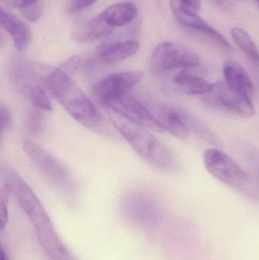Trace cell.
I'll return each instance as SVG.
<instances>
[{"label": "cell", "mask_w": 259, "mask_h": 260, "mask_svg": "<svg viewBox=\"0 0 259 260\" xmlns=\"http://www.w3.org/2000/svg\"><path fill=\"white\" fill-rule=\"evenodd\" d=\"M82 62L81 56H74L58 68L51 69L44 79V88L82 126L96 133H105L107 123L104 117L72 80Z\"/></svg>", "instance_id": "1"}, {"label": "cell", "mask_w": 259, "mask_h": 260, "mask_svg": "<svg viewBox=\"0 0 259 260\" xmlns=\"http://www.w3.org/2000/svg\"><path fill=\"white\" fill-rule=\"evenodd\" d=\"M117 131L147 163L164 171L173 169L176 164L173 152L150 132L131 123L114 121Z\"/></svg>", "instance_id": "2"}, {"label": "cell", "mask_w": 259, "mask_h": 260, "mask_svg": "<svg viewBox=\"0 0 259 260\" xmlns=\"http://www.w3.org/2000/svg\"><path fill=\"white\" fill-rule=\"evenodd\" d=\"M48 66L29 61H18L11 70L12 83L34 108L50 112L51 102L44 88V80L49 71Z\"/></svg>", "instance_id": "3"}, {"label": "cell", "mask_w": 259, "mask_h": 260, "mask_svg": "<svg viewBox=\"0 0 259 260\" xmlns=\"http://www.w3.org/2000/svg\"><path fill=\"white\" fill-rule=\"evenodd\" d=\"M23 150L38 171L49 183L64 192L75 188V180L68 168L54 156L30 140L23 142Z\"/></svg>", "instance_id": "4"}, {"label": "cell", "mask_w": 259, "mask_h": 260, "mask_svg": "<svg viewBox=\"0 0 259 260\" xmlns=\"http://www.w3.org/2000/svg\"><path fill=\"white\" fill-rule=\"evenodd\" d=\"M201 57L198 53L182 44L171 41L161 43L152 53L150 60L151 71L161 75L176 70L198 67Z\"/></svg>", "instance_id": "5"}, {"label": "cell", "mask_w": 259, "mask_h": 260, "mask_svg": "<svg viewBox=\"0 0 259 260\" xmlns=\"http://www.w3.org/2000/svg\"><path fill=\"white\" fill-rule=\"evenodd\" d=\"M207 171L217 180L233 187L241 188L249 182V175L232 157L218 148H209L204 153Z\"/></svg>", "instance_id": "6"}, {"label": "cell", "mask_w": 259, "mask_h": 260, "mask_svg": "<svg viewBox=\"0 0 259 260\" xmlns=\"http://www.w3.org/2000/svg\"><path fill=\"white\" fill-rule=\"evenodd\" d=\"M105 107L120 114L132 124L163 132L155 111H152L144 102L131 94L117 98L106 104Z\"/></svg>", "instance_id": "7"}, {"label": "cell", "mask_w": 259, "mask_h": 260, "mask_svg": "<svg viewBox=\"0 0 259 260\" xmlns=\"http://www.w3.org/2000/svg\"><path fill=\"white\" fill-rule=\"evenodd\" d=\"M207 95V102L217 109L245 118L255 114L252 99L233 89L225 81L214 83L212 91Z\"/></svg>", "instance_id": "8"}, {"label": "cell", "mask_w": 259, "mask_h": 260, "mask_svg": "<svg viewBox=\"0 0 259 260\" xmlns=\"http://www.w3.org/2000/svg\"><path fill=\"white\" fill-rule=\"evenodd\" d=\"M142 78V72L136 70L109 75L93 86V94L96 100L105 107L111 101L129 94Z\"/></svg>", "instance_id": "9"}, {"label": "cell", "mask_w": 259, "mask_h": 260, "mask_svg": "<svg viewBox=\"0 0 259 260\" xmlns=\"http://www.w3.org/2000/svg\"><path fill=\"white\" fill-rule=\"evenodd\" d=\"M171 9L175 18L181 25L203 35L221 50L227 52L232 51V47L226 38L213 28L196 12L174 1L171 3Z\"/></svg>", "instance_id": "10"}, {"label": "cell", "mask_w": 259, "mask_h": 260, "mask_svg": "<svg viewBox=\"0 0 259 260\" xmlns=\"http://www.w3.org/2000/svg\"><path fill=\"white\" fill-rule=\"evenodd\" d=\"M138 48L139 44L134 40L103 43L96 49V57L101 63H117L135 55Z\"/></svg>", "instance_id": "11"}, {"label": "cell", "mask_w": 259, "mask_h": 260, "mask_svg": "<svg viewBox=\"0 0 259 260\" xmlns=\"http://www.w3.org/2000/svg\"><path fill=\"white\" fill-rule=\"evenodd\" d=\"M196 68V67H195ZM195 68L182 70L173 78V84L178 91L186 95L207 94L214 88V83L208 82L195 71Z\"/></svg>", "instance_id": "12"}, {"label": "cell", "mask_w": 259, "mask_h": 260, "mask_svg": "<svg viewBox=\"0 0 259 260\" xmlns=\"http://www.w3.org/2000/svg\"><path fill=\"white\" fill-rule=\"evenodd\" d=\"M1 26L12 38L15 48L20 51L26 50L31 41L30 27L13 14L1 7Z\"/></svg>", "instance_id": "13"}, {"label": "cell", "mask_w": 259, "mask_h": 260, "mask_svg": "<svg viewBox=\"0 0 259 260\" xmlns=\"http://www.w3.org/2000/svg\"><path fill=\"white\" fill-rule=\"evenodd\" d=\"M225 82L233 89L252 99L255 88L247 72L236 61L228 60L223 66Z\"/></svg>", "instance_id": "14"}, {"label": "cell", "mask_w": 259, "mask_h": 260, "mask_svg": "<svg viewBox=\"0 0 259 260\" xmlns=\"http://www.w3.org/2000/svg\"><path fill=\"white\" fill-rule=\"evenodd\" d=\"M155 113L163 131L168 132L178 139H189L190 132L182 119L179 108L161 107L155 110Z\"/></svg>", "instance_id": "15"}, {"label": "cell", "mask_w": 259, "mask_h": 260, "mask_svg": "<svg viewBox=\"0 0 259 260\" xmlns=\"http://www.w3.org/2000/svg\"><path fill=\"white\" fill-rule=\"evenodd\" d=\"M114 27L107 24L101 14L90 18L80 28L72 34L75 41L81 43H89L98 41L110 35Z\"/></svg>", "instance_id": "16"}, {"label": "cell", "mask_w": 259, "mask_h": 260, "mask_svg": "<svg viewBox=\"0 0 259 260\" xmlns=\"http://www.w3.org/2000/svg\"><path fill=\"white\" fill-rule=\"evenodd\" d=\"M100 14L104 21L114 28L132 22L138 15V9L133 3L125 2L111 5Z\"/></svg>", "instance_id": "17"}, {"label": "cell", "mask_w": 259, "mask_h": 260, "mask_svg": "<svg viewBox=\"0 0 259 260\" xmlns=\"http://www.w3.org/2000/svg\"><path fill=\"white\" fill-rule=\"evenodd\" d=\"M179 111H180L182 119L190 133L192 132V133H195L196 136H199L208 143H211L212 145H217V146L221 145L220 139L206 125L204 124L199 119L193 117L187 111L181 109H179Z\"/></svg>", "instance_id": "18"}, {"label": "cell", "mask_w": 259, "mask_h": 260, "mask_svg": "<svg viewBox=\"0 0 259 260\" xmlns=\"http://www.w3.org/2000/svg\"><path fill=\"white\" fill-rule=\"evenodd\" d=\"M231 35L239 48L253 62L255 67L259 68L258 47L255 45L249 34L243 29L236 27L231 30Z\"/></svg>", "instance_id": "19"}, {"label": "cell", "mask_w": 259, "mask_h": 260, "mask_svg": "<svg viewBox=\"0 0 259 260\" xmlns=\"http://www.w3.org/2000/svg\"><path fill=\"white\" fill-rule=\"evenodd\" d=\"M42 110L34 108L30 109L24 118V126L31 136H38L45 130L46 120Z\"/></svg>", "instance_id": "20"}, {"label": "cell", "mask_w": 259, "mask_h": 260, "mask_svg": "<svg viewBox=\"0 0 259 260\" xmlns=\"http://www.w3.org/2000/svg\"><path fill=\"white\" fill-rule=\"evenodd\" d=\"M11 193L5 186L0 190V229L3 230L9 220V203Z\"/></svg>", "instance_id": "21"}, {"label": "cell", "mask_w": 259, "mask_h": 260, "mask_svg": "<svg viewBox=\"0 0 259 260\" xmlns=\"http://www.w3.org/2000/svg\"><path fill=\"white\" fill-rule=\"evenodd\" d=\"M12 114L7 106L1 104L0 106V124H1V136L7 133L12 129Z\"/></svg>", "instance_id": "22"}, {"label": "cell", "mask_w": 259, "mask_h": 260, "mask_svg": "<svg viewBox=\"0 0 259 260\" xmlns=\"http://www.w3.org/2000/svg\"><path fill=\"white\" fill-rule=\"evenodd\" d=\"M21 14L27 21L35 22L41 18L42 12L41 7L38 4H34L21 9Z\"/></svg>", "instance_id": "23"}, {"label": "cell", "mask_w": 259, "mask_h": 260, "mask_svg": "<svg viewBox=\"0 0 259 260\" xmlns=\"http://www.w3.org/2000/svg\"><path fill=\"white\" fill-rule=\"evenodd\" d=\"M98 0H70L68 9L70 12H77L94 5Z\"/></svg>", "instance_id": "24"}, {"label": "cell", "mask_w": 259, "mask_h": 260, "mask_svg": "<svg viewBox=\"0 0 259 260\" xmlns=\"http://www.w3.org/2000/svg\"><path fill=\"white\" fill-rule=\"evenodd\" d=\"M5 4L16 9H23L32 5L36 4L39 0H2Z\"/></svg>", "instance_id": "25"}, {"label": "cell", "mask_w": 259, "mask_h": 260, "mask_svg": "<svg viewBox=\"0 0 259 260\" xmlns=\"http://www.w3.org/2000/svg\"><path fill=\"white\" fill-rule=\"evenodd\" d=\"M182 6L194 10H199L201 6V0H180Z\"/></svg>", "instance_id": "26"}, {"label": "cell", "mask_w": 259, "mask_h": 260, "mask_svg": "<svg viewBox=\"0 0 259 260\" xmlns=\"http://www.w3.org/2000/svg\"><path fill=\"white\" fill-rule=\"evenodd\" d=\"M0 260H9L8 259L7 255H6V252L2 249L1 255H0Z\"/></svg>", "instance_id": "27"}, {"label": "cell", "mask_w": 259, "mask_h": 260, "mask_svg": "<svg viewBox=\"0 0 259 260\" xmlns=\"http://www.w3.org/2000/svg\"><path fill=\"white\" fill-rule=\"evenodd\" d=\"M215 4L219 6H224L223 0H212Z\"/></svg>", "instance_id": "28"}, {"label": "cell", "mask_w": 259, "mask_h": 260, "mask_svg": "<svg viewBox=\"0 0 259 260\" xmlns=\"http://www.w3.org/2000/svg\"><path fill=\"white\" fill-rule=\"evenodd\" d=\"M255 2H256V3H258V5H259V0H255Z\"/></svg>", "instance_id": "29"}]
</instances>
